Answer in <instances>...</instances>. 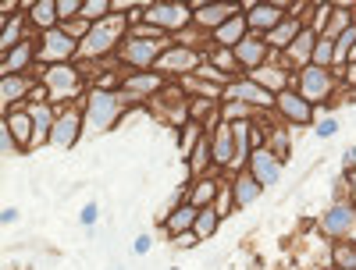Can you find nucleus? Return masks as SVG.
Returning a JSON list of instances; mask_svg holds the SVG:
<instances>
[{
  "label": "nucleus",
  "instance_id": "f257e3e1",
  "mask_svg": "<svg viewBox=\"0 0 356 270\" xmlns=\"http://www.w3.org/2000/svg\"><path fill=\"white\" fill-rule=\"evenodd\" d=\"M125 25H129L125 15H107L100 25L89 28V36L79 43V53H82V57H100V53H107L114 43H125V40H122Z\"/></svg>",
  "mask_w": 356,
  "mask_h": 270
},
{
  "label": "nucleus",
  "instance_id": "f03ea898",
  "mask_svg": "<svg viewBox=\"0 0 356 270\" xmlns=\"http://www.w3.org/2000/svg\"><path fill=\"white\" fill-rule=\"evenodd\" d=\"M118 110H122V96L107 93V89H97V93L89 96V107H86V128L107 132L118 121Z\"/></svg>",
  "mask_w": 356,
  "mask_h": 270
},
{
  "label": "nucleus",
  "instance_id": "7ed1b4c3",
  "mask_svg": "<svg viewBox=\"0 0 356 270\" xmlns=\"http://www.w3.org/2000/svg\"><path fill=\"white\" fill-rule=\"evenodd\" d=\"M122 61L136 68H150L161 61V40H125L122 43Z\"/></svg>",
  "mask_w": 356,
  "mask_h": 270
},
{
  "label": "nucleus",
  "instance_id": "20e7f679",
  "mask_svg": "<svg viewBox=\"0 0 356 270\" xmlns=\"http://www.w3.org/2000/svg\"><path fill=\"white\" fill-rule=\"evenodd\" d=\"M47 93L50 100H72L79 93V71L68 65H54L47 71Z\"/></svg>",
  "mask_w": 356,
  "mask_h": 270
},
{
  "label": "nucleus",
  "instance_id": "39448f33",
  "mask_svg": "<svg viewBox=\"0 0 356 270\" xmlns=\"http://www.w3.org/2000/svg\"><path fill=\"white\" fill-rule=\"evenodd\" d=\"M189 18H193V8H186V4H154V8H146V22L157 25V28H168V33L182 28Z\"/></svg>",
  "mask_w": 356,
  "mask_h": 270
},
{
  "label": "nucleus",
  "instance_id": "423d86ee",
  "mask_svg": "<svg viewBox=\"0 0 356 270\" xmlns=\"http://www.w3.org/2000/svg\"><path fill=\"white\" fill-rule=\"evenodd\" d=\"M328 93H332V75H328V68L310 65V68L303 71V78H300V96L314 107V103H321Z\"/></svg>",
  "mask_w": 356,
  "mask_h": 270
},
{
  "label": "nucleus",
  "instance_id": "0eeeda50",
  "mask_svg": "<svg viewBox=\"0 0 356 270\" xmlns=\"http://www.w3.org/2000/svg\"><path fill=\"white\" fill-rule=\"evenodd\" d=\"M250 174L260 182V189L275 185L278 174H282V160L271 153V149H253V153H250Z\"/></svg>",
  "mask_w": 356,
  "mask_h": 270
},
{
  "label": "nucleus",
  "instance_id": "6e6552de",
  "mask_svg": "<svg viewBox=\"0 0 356 270\" xmlns=\"http://www.w3.org/2000/svg\"><path fill=\"white\" fill-rule=\"evenodd\" d=\"M75 50H79V47H75V40L65 33V28H50V33L43 36L40 57H43V61H68Z\"/></svg>",
  "mask_w": 356,
  "mask_h": 270
},
{
  "label": "nucleus",
  "instance_id": "1a4fd4ad",
  "mask_svg": "<svg viewBox=\"0 0 356 270\" xmlns=\"http://www.w3.org/2000/svg\"><path fill=\"white\" fill-rule=\"evenodd\" d=\"M356 228V206H332L328 214L321 217V231L324 235H332V238H342V235H349Z\"/></svg>",
  "mask_w": 356,
  "mask_h": 270
},
{
  "label": "nucleus",
  "instance_id": "9d476101",
  "mask_svg": "<svg viewBox=\"0 0 356 270\" xmlns=\"http://www.w3.org/2000/svg\"><path fill=\"white\" fill-rule=\"evenodd\" d=\"M275 103H278V110L289 117V121H296V125H307L310 117H314V107H310L300 93H289V89L275 96Z\"/></svg>",
  "mask_w": 356,
  "mask_h": 270
},
{
  "label": "nucleus",
  "instance_id": "9b49d317",
  "mask_svg": "<svg viewBox=\"0 0 356 270\" xmlns=\"http://www.w3.org/2000/svg\"><path fill=\"white\" fill-rule=\"evenodd\" d=\"M200 65V53L196 50H186V47H171L161 53L157 61V71H193Z\"/></svg>",
  "mask_w": 356,
  "mask_h": 270
},
{
  "label": "nucleus",
  "instance_id": "f8f14e48",
  "mask_svg": "<svg viewBox=\"0 0 356 270\" xmlns=\"http://www.w3.org/2000/svg\"><path fill=\"white\" fill-rule=\"evenodd\" d=\"M225 96L228 100H246V103H257V107L275 103L271 93H267L264 85H257V82H232V85H225Z\"/></svg>",
  "mask_w": 356,
  "mask_h": 270
},
{
  "label": "nucleus",
  "instance_id": "ddd939ff",
  "mask_svg": "<svg viewBox=\"0 0 356 270\" xmlns=\"http://www.w3.org/2000/svg\"><path fill=\"white\" fill-rule=\"evenodd\" d=\"M246 25L260 28V33H275V28L282 25V8L278 4H253L250 15H246Z\"/></svg>",
  "mask_w": 356,
  "mask_h": 270
},
{
  "label": "nucleus",
  "instance_id": "4468645a",
  "mask_svg": "<svg viewBox=\"0 0 356 270\" xmlns=\"http://www.w3.org/2000/svg\"><path fill=\"white\" fill-rule=\"evenodd\" d=\"M264 53H267V40H257V36H246L239 47L232 50V57H235L239 65H246V68H260Z\"/></svg>",
  "mask_w": 356,
  "mask_h": 270
},
{
  "label": "nucleus",
  "instance_id": "2eb2a0df",
  "mask_svg": "<svg viewBox=\"0 0 356 270\" xmlns=\"http://www.w3.org/2000/svg\"><path fill=\"white\" fill-rule=\"evenodd\" d=\"M36 121H33V114L29 110H15L11 117H8V128H11V135H15V142L25 149V146H33L36 142V128H33Z\"/></svg>",
  "mask_w": 356,
  "mask_h": 270
},
{
  "label": "nucleus",
  "instance_id": "dca6fc26",
  "mask_svg": "<svg viewBox=\"0 0 356 270\" xmlns=\"http://www.w3.org/2000/svg\"><path fill=\"white\" fill-rule=\"evenodd\" d=\"M235 15H239V8H235V4H207L203 11H196V22L218 33V28H221L225 22H232Z\"/></svg>",
  "mask_w": 356,
  "mask_h": 270
},
{
  "label": "nucleus",
  "instance_id": "f3484780",
  "mask_svg": "<svg viewBox=\"0 0 356 270\" xmlns=\"http://www.w3.org/2000/svg\"><path fill=\"white\" fill-rule=\"evenodd\" d=\"M196 214H200V210L193 206V203H186V206H175L171 210V214H168V221H164V228H168V235H186L193 224H196Z\"/></svg>",
  "mask_w": 356,
  "mask_h": 270
},
{
  "label": "nucleus",
  "instance_id": "a211bd4d",
  "mask_svg": "<svg viewBox=\"0 0 356 270\" xmlns=\"http://www.w3.org/2000/svg\"><path fill=\"white\" fill-rule=\"evenodd\" d=\"M79 128H82L79 114L57 117V125H54V132H50V142H54V146H72V142L79 139Z\"/></svg>",
  "mask_w": 356,
  "mask_h": 270
},
{
  "label": "nucleus",
  "instance_id": "6ab92c4d",
  "mask_svg": "<svg viewBox=\"0 0 356 270\" xmlns=\"http://www.w3.org/2000/svg\"><path fill=\"white\" fill-rule=\"evenodd\" d=\"M246 28H250V25H246V18H243V15H235L232 22H225V25L218 28L214 40H218L221 47H232V50H235V47H239V43L246 40Z\"/></svg>",
  "mask_w": 356,
  "mask_h": 270
},
{
  "label": "nucleus",
  "instance_id": "aec40b11",
  "mask_svg": "<svg viewBox=\"0 0 356 270\" xmlns=\"http://www.w3.org/2000/svg\"><path fill=\"white\" fill-rule=\"evenodd\" d=\"M214 160H218L221 167L235 164V139H232V125L218 128V139H214Z\"/></svg>",
  "mask_w": 356,
  "mask_h": 270
},
{
  "label": "nucleus",
  "instance_id": "412c9836",
  "mask_svg": "<svg viewBox=\"0 0 356 270\" xmlns=\"http://www.w3.org/2000/svg\"><path fill=\"white\" fill-rule=\"evenodd\" d=\"M257 196H260V182H257L253 174H239V178H235V189H232V199H235V203L250 206Z\"/></svg>",
  "mask_w": 356,
  "mask_h": 270
},
{
  "label": "nucleus",
  "instance_id": "4be33fe9",
  "mask_svg": "<svg viewBox=\"0 0 356 270\" xmlns=\"http://www.w3.org/2000/svg\"><path fill=\"white\" fill-rule=\"evenodd\" d=\"M314 47H317V36L310 33V28H303V33L292 40V47H289V57H292L296 65H303V61H310V57H314Z\"/></svg>",
  "mask_w": 356,
  "mask_h": 270
},
{
  "label": "nucleus",
  "instance_id": "5701e85b",
  "mask_svg": "<svg viewBox=\"0 0 356 270\" xmlns=\"http://www.w3.org/2000/svg\"><path fill=\"white\" fill-rule=\"evenodd\" d=\"M157 85H161V75H132L125 82V93L129 96H146V93H157Z\"/></svg>",
  "mask_w": 356,
  "mask_h": 270
},
{
  "label": "nucleus",
  "instance_id": "b1692460",
  "mask_svg": "<svg viewBox=\"0 0 356 270\" xmlns=\"http://www.w3.org/2000/svg\"><path fill=\"white\" fill-rule=\"evenodd\" d=\"M300 33H303L300 22H282L275 33H267V43H271V47H292V40L300 36Z\"/></svg>",
  "mask_w": 356,
  "mask_h": 270
},
{
  "label": "nucleus",
  "instance_id": "393cba45",
  "mask_svg": "<svg viewBox=\"0 0 356 270\" xmlns=\"http://www.w3.org/2000/svg\"><path fill=\"white\" fill-rule=\"evenodd\" d=\"M214 231H218V210H214V206H207V210H200V214H196L193 235H196V238H211Z\"/></svg>",
  "mask_w": 356,
  "mask_h": 270
},
{
  "label": "nucleus",
  "instance_id": "a878e982",
  "mask_svg": "<svg viewBox=\"0 0 356 270\" xmlns=\"http://www.w3.org/2000/svg\"><path fill=\"white\" fill-rule=\"evenodd\" d=\"M253 82L264 85L267 93H271V89H275V93H285V75H282L278 68H260V71H253Z\"/></svg>",
  "mask_w": 356,
  "mask_h": 270
},
{
  "label": "nucleus",
  "instance_id": "bb28decb",
  "mask_svg": "<svg viewBox=\"0 0 356 270\" xmlns=\"http://www.w3.org/2000/svg\"><path fill=\"white\" fill-rule=\"evenodd\" d=\"M29 57H33V43H18L8 57H4V75H11V71H22L25 65H29Z\"/></svg>",
  "mask_w": 356,
  "mask_h": 270
},
{
  "label": "nucleus",
  "instance_id": "cd10ccee",
  "mask_svg": "<svg viewBox=\"0 0 356 270\" xmlns=\"http://www.w3.org/2000/svg\"><path fill=\"white\" fill-rule=\"evenodd\" d=\"M29 93V82L25 78H15V75H4V82H0V100L11 103V100H22Z\"/></svg>",
  "mask_w": 356,
  "mask_h": 270
},
{
  "label": "nucleus",
  "instance_id": "c85d7f7f",
  "mask_svg": "<svg viewBox=\"0 0 356 270\" xmlns=\"http://www.w3.org/2000/svg\"><path fill=\"white\" fill-rule=\"evenodd\" d=\"M332 61H335V40L321 33V36H317V47H314V65H317V68H328Z\"/></svg>",
  "mask_w": 356,
  "mask_h": 270
},
{
  "label": "nucleus",
  "instance_id": "c756f323",
  "mask_svg": "<svg viewBox=\"0 0 356 270\" xmlns=\"http://www.w3.org/2000/svg\"><path fill=\"white\" fill-rule=\"evenodd\" d=\"M232 139H235V160H250V125L235 121L232 125Z\"/></svg>",
  "mask_w": 356,
  "mask_h": 270
},
{
  "label": "nucleus",
  "instance_id": "7c9ffc66",
  "mask_svg": "<svg viewBox=\"0 0 356 270\" xmlns=\"http://www.w3.org/2000/svg\"><path fill=\"white\" fill-rule=\"evenodd\" d=\"M33 22L43 25L47 33H50L54 22H57V4H54V0H40V4H33Z\"/></svg>",
  "mask_w": 356,
  "mask_h": 270
},
{
  "label": "nucleus",
  "instance_id": "2f4dec72",
  "mask_svg": "<svg viewBox=\"0 0 356 270\" xmlns=\"http://www.w3.org/2000/svg\"><path fill=\"white\" fill-rule=\"evenodd\" d=\"M332 263H335V270H356V246L353 242H339L335 253H332Z\"/></svg>",
  "mask_w": 356,
  "mask_h": 270
},
{
  "label": "nucleus",
  "instance_id": "473e14b6",
  "mask_svg": "<svg viewBox=\"0 0 356 270\" xmlns=\"http://www.w3.org/2000/svg\"><path fill=\"white\" fill-rule=\"evenodd\" d=\"M214 196H218V185H214V182H200L196 192H193V206H196V210H207V206L214 203Z\"/></svg>",
  "mask_w": 356,
  "mask_h": 270
},
{
  "label": "nucleus",
  "instance_id": "72a5a7b5",
  "mask_svg": "<svg viewBox=\"0 0 356 270\" xmlns=\"http://www.w3.org/2000/svg\"><path fill=\"white\" fill-rule=\"evenodd\" d=\"M107 11H111V4H107V0H89V4L82 8V22H104L107 18Z\"/></svg>",
  "mask_w": 356,
  "mask_h": 270
},
{
  "label": "nucleus",
  "instance_id": "f704fd0d",
  "mask_svg": "<svg viewBox=\"0 0 356 270\" xmlns=\"http://www.w3.org/2000/svg\"><path fill=\"white\" fill-rule=\"evenodd\" d=\"M353 43H356V28L349 25L346 33L335 40V61H342V57H349V53H353Z\"/></svg>",
  "mask_w": 356,
  "mask_h": 270
},
{
  "label": "nucleus",
  "instance_id": "c9c22d12",
  "mask_svg": "<svg viewBox=\"0 0 356 270\" xmlns=\"http://www.w3.org/2000/svg\"><path fill=\"white\" fill-rule=\"evenodd\" d=\"M33 121H36V139H43V135L50 139V132H54L50 125H54V121H50V110H47V107H36V110H33Z\"/></svg>",
  "mask_w": 356,
  "mask_h": 270
},
{
  "label": "nucleus",
  "instance_id": "e433bc0d",
  "mask_svg": "<svg viewBox=\"0 0 356 270\" xmlns=\"http://www.w3.org/2000/svg\"><path fill=\"white\" fill-rule=\"evenodd\" d=\"M346 28H349V15H346V11H332V25L324 28V36H332V40H339V36L346 33Z\"/></svg>",
  "mask_w": 356,
  "mask_h": 270
},
{
  "label": "nucleus",
  "instance_id": "4c0bfd02",
  "mask_svg": "<svg viewBox=\"0 0 356 270\" xmlns=\"http://www.w3.org/2000/svg\"><path fill=\"white\" fill-rule=\"evenodd\" d=\"M207 164H211V146L200 142V146H196V153H193V160H189V171H193V174H200Z\"/></svg>",
  "mask_w": 356,
  "mask_h": 270
},
{
  "label": "nucleus",
  "instance_id": "58836bf2",
  "mask_svg": "<svg viewBox=\"0 0 356 270\" xmlns=\"http://www.w3.org/2000/svg\"><path fill=\"white\" fill-rule=\"evenodd\" d=\"M82 0H57V18H72V15H82Z\"/></svg>",
  "mask_w": 356,
  "mask_h": 270
},
{
  "label": "nucleus",
  "instance_id": "ea45409f",
  "mask_svg": "<svg viewBox=\"0 0 356 270\" xmlns=\"http://www.w3.org/2000/svg\"><path fill=\"white\" fill-rule=\"evenodd\" d=\"M15 40H18V22H8V25H4V40H0V50L11 53V50H15Z\"/></svg>",
  "mask_w": 356,
  "mask_h": 270
},
{
  "label": "nucleus",
  "instance_id": "a19ab883",
  "mask_svg": "<svg viewBox=\"0 0 356 270\" xmlns=\"http://www.w3.org/2000/svg\"><path fill=\"white\" fill-rule=\"evenodd\" d=\"M0 146H4V153H11V146H15V139H11V128L4 125V132H0Z\"/></svg>",
  "mask_w": 356,
  "mask_h": 270
},
{
  "label": "nucleus",
  "instance_id": "79ce46f5",
  "mask_svg": "<svg viewBox=\"0 0 356 270\" xmlns=\"http://www.w3.org/2000/svg\"><path fill=\"white\" fill-rule=\"evenodd\" d=\"M193 114L200 117V114H211V103H207V100H200V103H193Z\"/></svg>",
  "mask_w": 356,
  "mask_h": 270
},
{
  "label": "nucleus",
  "instance_id": "37998d69",
  "mask_svg": "<svg viewBox=\"0 0 356 270\" xmlns=\"http://www.w3.org/2000/svg\"><path fill=\"white\" fill-rule=\"evenodd\" d=\"M356 167V149H349V153H346V171H353Z\"/></svg>",
  "mask_w": 356,
  "mask_h": 270
},
{
  "label": "nucleus",
  "instance_id": "c03bdc74",
  "mask_svg": "<svg viewBox=\"0 0 356 270\" xmlns=\"http://www.w3.org/2000/svg\"><path fill=\"white\" fill-rule=\"evenodd\" d=\"M178 238H182V246H196V242H200V238H196V235H189V231H186V235H178Z\"/></svg>",
  "mask_w": 356,
  "mask_h": 270
},
{
  "label": "nucleus",
  "instance_id": "a18cd8bd",
  "mask_svg": "<svg viewBox=\"0 0 356 270\" xmlns=\"http://www.w3.org/2000/svg\"><path fill=\"white\" fill-rule=\"evenodd\" d=\"M349 189H353V206H356V174H353V182H349Z\"/></svg>",
  "mask_w": 356,
  "mask_h": 270
}]
</instances>
